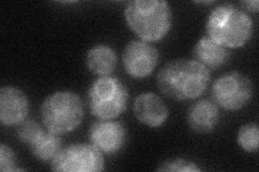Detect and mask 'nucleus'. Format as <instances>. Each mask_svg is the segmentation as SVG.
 <instances>
[{
  "label": "nucleus",
  "instance_id": "nucleus-12",
  "mask_svg": "<svg viewBox=\"0 0 259 172\" xmlns=\"http://www.w3.org/2000/svg\"><path fill=\"white\" fill-rule=\"evenodd\" d=\"M221 120L220 106L210 99H201L192 103L187 112L189 128L196 134L214 132Z\"/></svg>",
  "mask_w": 259,
  "mask_h": 172
},
{
  "label": "nucleus",
  "instance_id": "nucleus-4",
  "mask_svg": "<svg viewBox=\"0 0 259 172\" xmlns=\"http://www.w3.org/2000/svg\"><path fill=\"white\" fill-rule=\"evenodd\" d=\"M40 117L49 132L60 136L69 134L83 121V101L75 92L58 91L46 98L40 106Z\"/></svg>",
  "mask_w": 259,
  "mask_h": 172
},
{
  "label": "nucleus",
  "instance_id": "nucleus-13",
  "mask_svg": "<svg viewBox=\"0 0 259 172\" xmlns=\"http://www.w3.org/2000/svg\"><path fill=\"white\" fill-rule=\"evenodd\" d=\"M194 61L203 65L208 70L224 67L230 59V52L227 47L217 43L207 36L198 40L193 47Z\"/></svg>",
  "mask_w": 259,
  "mask_h": 172
},
{
  "label": "nucleus",
  "instance_id": "nucleus-11",
  "mask_svg": "<svg viewBox=\"0 0 259 172\" xmlns=\"http://www.w3.org/2000/svg\"><path fill=\"white\" fill-rule=\"evenodd\" d=\"M133 112L137 121L150 128L162 127L169 116L167 105L152 92L143 93L135 98Z\"/></svg>",
  "mask_w": 259,
  "mask_h": 172
},
{
  "label": "nucleus",
  "instance_id": "nucleus-15",
  "mask_svg": "<svg viewBox=\"0 0 259 172\" xmlns=\"http://www.w3.org/2000/svg\"><path fill=\"white\" fill-rule=\"evenodd\" d=\"M28 149L37 160L51 162L63 149V142L60 135L46 129L36 140L28 145Z\"/></svg>",
  "mask_w": 259,
  "mask_h": 172
},
{
  "label": "nucleus",
  "instance_id": "nucleus-8",
  "mask_svg": "<svg viewBox=\"0 0 259 172\" xmlns=\"http://www.w3.org/2000/svg\"><path fill=\"white\" fill-rule=\"evenodd\" d=\"M160 54L152 44L142 40H132L125 45L122 64L126 75L133 79L148 78L158 66Z\"/></svg>",
  "mask_w": 259,
  "mask_h": 172
},
{
  "label": "nucleus",
  "instance_id": "nucleus-2",
  "mask_svg": "<svg viewBox=\"0 0 259 172\" xmlns=\"http://www.w3.org/2000/svg\"><path fill=\"white\" fill-rule=\"evenodd\" d=\"M127 27L145 42L163 40L173 25L171 6L163 0H133L124 8Z\"/></svg>",
  "mask_w": 259,
  "mask_h": 172
},
{
  "label": "nucleus",
  "instance_id": "nucleus-20",
  "mask_svg": "<svg viewBox=\"0 0 259 172\" xmlns=\"http://www.w3.org/2000/svg\"><path fill=\"white\" fill-rule=\"evenodd\" d=\"M241 6L248 12L257 13L259 11V3L257 0H246V2H242Z\"/></svg>",
  "mask_w": 259,
  "mask_h": 172
},
{
  "label": "nucleus",
  "instance_id": "nucleus-5",
  "mask_svg": "<svg viewBox=\"0 0 259 172\" xmlns=\"http://www.w3.org/2000/svg\"><path fill=\"white\" fill-rule=\"evenodd\" d=\"M128 89L117 77H100L88 89L87 102L90 113L97 120H116L125 112Z\"/></svg>",
  "mask_w": 259,
  "mask_h": 172
},
{
  "label": "nucleus",
  "instance_id": "nucleus-3",
  "mask_svg": "<svg viewBox=\"0 0 259 172\" xmlns=\"http://www.w3.org/2000/svg\"><path fill=\"white\" fill-rule=\"evenodd\" d=\"M206 36L229 48L245 46L254 35V22L241 8L225 4L209 12L205 24Z\"/></svg>",
  "mask_w": 259,
  "mask_h": 172
},
{
  "label": "nucleus",
  "instance_id": "nucleus-19",
  "mask_svg": "<svg viewBox=\"0 0 259 172\" xmlns=\"http://www.w3.org/2000/svg\"><path fill=\"white\" fill-rule=\"evenodd\" d=\"M0 170L3 172L24 170L18 167V158H16L14 151L5 143L0 144Z\"/></svg>",
  "mask_w": 259,
  "mask_h": 172
},
{
  "label": "nucleus",
  "instance_id": "nucleus-18",
  "mask_svg": "<svg viewBox=\"0 0 259 172\" xmlns=\"http://www.w3.org/2000/svg\"><path fill=\"white\" fill-rule=\"evenodd\" d=\"M157 170L160 172H200L201 168L189 159L171 158L161 162Z\"/></svg>",
  "mask_w": 259,
  "mask_h": 172
},
{
  "label": "nucleus",
  "instance_id": "nucleus-16",
  "mask_svg": "<svg viewBox=\"0 0 259 172\" xmlns=\"http://www.w3.org/2000/svg\"><path fill=\"white\" fill-rule=\"evenodd\" d=\"M237 142L246 153H256L259 147V128L257 123H248L240 127Z\"/></svg>",
  "mask_w": 259,
  "mask_h": 172
},
{
  "label": "nucleus",
  "instance_id": "nucleus-17",
  "mask_svg": "<svg viewBox=\"0 0 259 172\" xmlns=\"http://www.w3.org/2000/svg\"><path fill=\"white\" fill-rule=\"evenodd\" d=\"M44 132L45 129L38 122L30 119H26L22 122L20 125H18V128H16V135H18L19 140L27 145L34 142Z\"/></svg>",
  "mask_w": 259,
  "mask_h": 172
},
{
  "label": "nucleus",
  "instance_id": "nucleus-6",
  "mask_svg": "<svg viewBox=\"0 0 259 172\" xmlns=\"http://www.w3.org/2000/svg\"><path fill=\"white\" fill-rule=\"evenodd\" d=\"M253 96L252 80L237 70L220 77L212 86V100L226 111L236 112L244 109Z\"/></svg>",
  "mask_w": 259,
  "mask_h": 172
},
{
  "label": "nucleus",
  "instance_id": "nucleus-14",
  "mask_svg": "<svg viewBox=\"0 0 259 172\" xmlns=\"http://www.w3.org/2000/svg\"><path fill=\"white\" fill-rule=\"evenodd\" d=\"M88 70L96 77H108L115 72L118 65V55L107 44H96L88 51L85 56Z\"/></svg>",
  "mask_w": 259,
  "mask_h": 172
},
{
  "label": "nucleus",
  "instance_id": "nucleus-7",
  "mask_svg": "<svg viewBox=\"0 0 259 172\" xmlns=\"http://www.w3.org/2000/svg\"><path fill=\"white\" fill-rule=\"evenodd\" d=\"M58 172H100L105 169L104 155L91 143H74L63 147L51 162Z\"/></svg>",
  "mask_w": 259,
  "mask_h": 172
},
{
  "label": "nucleus",
  "instance_id": "nucleus-1",
  "mask_svg": "<svg viewBox=\"0 0 259 172\" xmlns=\"http://www.w3.org/2000/svg\"><path fill=\"white\" fill-rule=\"evenodd\" d=\"M210 83V70L197 61L178 59L167 62L157 75L160 92L176 101L198 99Z\"/></svg>",
  "mask_w": 259,
  "mask_h": 172
},
{
  "label": "nucleus",
  "instance_id": "nucleus-9",
  "mask_svg": "<svg viewBox=\"0 0 259 172\" xmlns=\"http://www.w3.org/2000/svg\"><path fill=\"white\" fill-rule=\"evenodd\" d=\"M89 141L103 155H117L123 150L127 141V130L121 122L99 120L88 132Z\"/></svg>",
  "mask_w": 259,
  "mask_h": 172
},
{
  "label": "nucleus",
  "instance_id": "nucleus-10",
  "mask_svg": "<svg viewBox=\"0 0 259 172\" xmlns=\"http://www.w3.org/2000/svg\"><path fill=\"white\" fill-rule=\"evenodd\" d=\"M30 103L28 97L14 86L0 89V122L4 126H18L27 119Z\"/></svg>",
  "mask_w": 259,
  "mask_h": 172
}]
</instances>
